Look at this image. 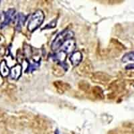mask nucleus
<instances>
[{
    "mask_svg": "<svg viewBox=\"0 0 134 134\" xmlns=\"http://www.w3.org/2000/svg\"><path fill=\"white\" fill-rule=\"evenodd\" d=\"M76 47L75 41L72 39H69L66 41L64 42V44L61 46V51L65 52L66 54H69L73 52Z\"/></svg>",
    "mask_w": 134,
    "mask_h": 134,
    "instance_id": "nucleus-3",
    "label": "nucleus"
},
{
    "mask_svg": "<svg viewBox=\"0 0 134 134\" xmlns=\"http://www.w3.org/2000/svg\"><path fill=\"white\" fill-rule=\"evenodd\" d=\"M64 71L65 70L60 64H58V65L54 66L53 68V73L57 76H62L64 74Z\"/></svg>",
    "mask_w": 134,
    "mask_h": 134,
    "instance_id": "nucleus-12",
    "label": "nucleus"
},
{
    "mask_svg": "<svg viewBox=\"0 0 134 134\" xmlns=\"http://www.w3.org/2000/svg\"><path fill=\"white\" fill-rule=\"evenodd\" d=\"M54 86L57 91L60 94H63L70 88V86L69 83L61 81H57L54 82Z\"/></svg>",
    "mask_w": 134,
    "mask_h": 134,
    "instance_id": "nucleus-4",
    "label": "nucleus"
},
{
    "mask_svg": "<svg viewBox=\"0 0 134 134\" xmlns=\"http://www.w3.org/2000/svg\"><path fill=\"white\" fill-rule=\"evenodd\" d=\"M55 134H60L59 131H58V130H56V131H55Z\"/></svg>",
    "mask_w": 134,
    "mask_h": 134,
    "instance_id": "nucleus-17",
    "label": "nucleus"
},
{
    "mask_svg": "<svg viewBox=\"0 0 134 134\" xmlns=\"http://www.w3.org/2000/svg\"><path fill=\"white\" fill-rule=\"evenodd\" d=\"M44 15L40 10H38L34 13L31 16L27 25V29L30 32L36 30L44 21Z\"/></svg>",
    "mask_w": 134,
    "mask_h": 134,
    "instance_id": "nucleus-2",
    "label": "nucleus"
},
{
    "mask_svg": "<svg viewBox=\"0 0 134 134\" xmlns=\"http://www.w3.org/2000/svg\"><path fill=\"white\" fill-rule=\"evenodd\" d=\"M0 73L3 76L5 77L8 76L9 73V70L8 67L7 66L6 63H5L4 61H3L0 66Z\"/></svg>",
    "mask_w": 134,
    "mask_h": 134,
    "instance_id": "nucleus-11",
    "label": "nucleus"
},
{
    "mask_svg": "<svg viewBox=\"0 0 134 134\" xmlns=\"http://www.w3.org/2000/svg\"><path fill=\"white\" fill-rule=\"evenodd\" d=\"M83 69V72L85 74L89 73L91 71V66L90 63L88 62V63H85L82 66H81V69L80 70H82Z\"/></svg>",
    "mask_w": 134,
    "mask_h": 134,
    "instance_id": "nucleus-15",
    "label": "nucleus"
},
{
    "mask_svg": "<svg viewBox=\"0 0 134 134\" xmlns=\"http://www.w3.org/2000/svg\"><path fill=\"white\" fill-rule=\"evenodd\" d=\"M40 3L43 6L47 7L52 3V0H40Z\"/></svg>",
    "mask_w": 134,
    "mask_h": 134,
    "instance_id": "nucleus-16",
    "label": "nucleus"
},
{
    "mask_svg": "<svg viewBox=\"0 0 134 134\" xmlns=\"http://www.w3.org/2000/svg\"><path fill=\"white\" fill-rule=\"evenodd\" d=\"M122 61L124 63H127V62H131L134 61V52H128L125 54L122 58Z\"/></svg>",
    "mask_w": 134,
    "mask_h": 134,
    "instance_id": "nucleus-14",
    "label": "nucleus"
},
{
    "mask_svg": "<svg viewBox=\"0 0 134 134\" xmlns=\"http://www.w3.org/2000/svg\"><path fill=\"white\" fill-rule=\"evenodd\" d=\"M93 93L97 99H103L104 98L103 91L99 87H94L93 88Z\"/></svg>",
    "mask_w": 134,
    "mask_h": 134,
    "instance_id": "nucleus-9",
    "label": "nucleus"
},
{
    "mask_svg": "<svg viewBox=\"0 0 134 134\" xmlns=\"http://www.w3.org/2000/svg\"><path fill=\"white\" fill-rule=\"evenodd\" d=\"M74 33L70 30H65L57 36L52 44V50H57L61 47L64 42L73 37Z\"/></svg>",
    "mask_w": 134,
    "mask_h": 134,
    "instance_id": "nucleus-1",
    "label": "nucleus"
},
{
    "mask_svg": "<svg viewBox=\"0 0 134 134\" xmlns=\"http://www.w3.org/2000/svg\"><path fill=\"white\" fill-rule=\"evenodd\" d=\"M40 62H32L29 64V66L27 67V72H32L34 70H36L38 67L40 66Z\"/></svg>",
    "mask_w": 134,
    "mask_h": 134,
    "instance_id": "nucleus-13",
    "label": "nucleus"
},
{
    "mask_svg": "<svg viewBox=\"0 0 134 134\" xmlns=\"http://www.w3.org/2000/svg\"><path fill=\"white\" fill-rule=\"evenodd\" d=\"M93 80L94 81L99 82H105L109 80V76L107 74L103 73V72H98L93 75Z\"/></svg>",
    "mask_w": 134,
    "mask_h": 134,
    "instance_id": "nucleus-5",
    "label": "nucleus"
},
{
    "mask_svg": "<svg viewBox=\"0 0 134 134\" xmlns=\"http://www.w3.org/2000/svg\"><path fill=\"white\" fill-rule=\"evenodd\" d=\"M14 14V10L13 9H9L5 13V20L4 21H3V23H2V27H5L6 26H8V24H9V22L12 20V16Z\"/></svg>",
    "mask_w": 134,
    "mask_h": 134,
    "instance_id": "nucleus-8",
    "label": "nucleus"
},
{
    "mask_svg": "<svg viewBox=\"0 0 134 134\" xmlns=\"http://www.w3.org/2000/svg\"><path fill=\"white\" fill-rule=\"evenodd\" d=\"M18 20H17V23H16V30H20L21 27L23 26L24 23L25 21V16L23 14H20L18 15Z\"/></svg>",
    "mask_w": 134,
    "mask_h": 134,
    "instance_id": "nucleus-10",
    "label": "nucleus"
},
{
    "mask_svg": "<svg viewBox=\"0 0 134 134\" xmlns=\"http://www.w3.org/2000/svg\"><path fill=\"white\" fill-rule=\"evenodd\" d=\"M70 60L72 64L75 66H77L78 64H79L81 61L82 60V54H81V52H79V51L74 52L70 56Z\"/></svg>",
    "mask_w": 134,
    "mask_h": 134,
    "instance_id": "nucleus-6",
    "label": "nucleus"
},
{
    "mask_svg": "<svg viewBox=\"0 0 134 134\" xmlns=\"http://www.w3.org/2000/svg\"><path fill=\"white\" fill-rule=\"evenodd\" d=\"M21 73V66L20 65H16L12 69L10 72L11 77L13 79H18Z\"/></svg>",
    "mask_w": 134,
    "mask_h": 134,
    "instance_id": "nucleus-7",
    "label": "nucleus"
}]
</instances>
